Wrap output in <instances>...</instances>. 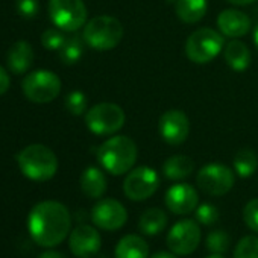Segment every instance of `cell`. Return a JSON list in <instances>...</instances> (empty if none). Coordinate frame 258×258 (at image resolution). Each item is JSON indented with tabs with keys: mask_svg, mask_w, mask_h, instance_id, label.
Returning a JSON list of instances; mask_svg holds the SVG:
<instances>
[{
	"mask_svg": "<svg viewBox=\"0 0 258 258\" xmlns=\"http://www.w3.org/2000/svg\"><path fill=\"white\" fill-rule=\"evenodd\" d=\"M72 229L69 208L58 201L38 202L28 216V231L32 240L43 247L61 244Z\"/></svg>",
	"mask_w": 258,
	"mask_h": 258,
	"instance_id": "6da1fadb",
	"label": "cell"
},
{
	"mask_svg": "<svg viewBox=\"0 0 258 258\" xmlns=\"http://www.w3.org/2000/svg\"><path fill=\"white\" fill-rule=\"evenodd\" d=\"M137 145L126 136H115L100 145L97 160L100 166L111 175L118 176L131 172L137 161Z\"/></svg>",
	"mask_w": 258,
	"mask_h": 258,
	"instance_id": "7a4b0ae2",
	"label": "cell"
},
{
	"mask_svg": "<svg viewBox=\"0 0 258 258\" xmlns=\"http://www.w3.org/2000/svg\"><path fill=\"white\" fill-rule=\"evenodd\" d=\"M22 173L32 181H49L58 170V158L44 145H31L17 155Z\"/></svg>",
	"mask_w": 258,
	"mask_h": 258,
	"instance_id": "3957f363",
	"label": "cell"
},
{
	"mask_svg": "<svg viewBox=\"0 0 258 258\" xmlns=\"http://www.w3.org/2000/svg\"><path fill=\"white\" fill-rule=\"evenodd\" d=\"M124 34L120 20L111 16H99L84 26V41L96 50H111L121 41Z\"/></svg>",
	"mask_w": 258,
	"mask_h": 258,
	"instance_id": "277c9868",
	"label": "cell"
},
{
	"mask_svg": "<svg viewBox=\"0 0 258 258\" xmlns=\"http://www.w3.org/2000/svg\"><path fill=\"white\" fill-rule=\"evenodd\" d=\"M225 38L211 28L195 31L185 41V55L195 64H207L223 50Z\"/></svg>",
	"mask_w": 258,
	"mask_h": 258,
	"instance_id": "5b68a950",
	"label": "cell"
},
{
	"mask_svg": "<svg viewBox=\"0 0 258 258\" xmlns=\"http://www.w3.org/2000/svg\"><path fill=\"white\" fill-rule=\"evenodd\" d=\"M126 120L124 111L111 102L97 103L85 114V124L96 136H111L118 133Z\"/></svg>",
	"mask_w": 258,
	"mask_h": 258,
	"instance_id": "8992f818",
	"label": "cell"
},
{
	"mask_svg": "<svg viewBox=\"0 0 258 258\" xmlns=\"http://www.w3.org/2000/svg\"><path fill=\"white\" fill-rule=\"evenodd\" d=\"M49 16L58 29L75 32L85 26L87 7L82 0H49Z\"/></svg>",
	"mask_w": 258,
	"mask_h": 258,
	"instance_id": "52a82bcc",
	"label": "cell"
},
{
	"mask_svg": "<svg viewBox=\"0 0 258 258\" xmlns=\"http://www.w3.org/2000/svg\"><path fill=\"white\" fill-rule=\"evenodd\" d=\"M25 96L35 103H49L61 93V79L50 70H37L23 79Z\"/></svg>",
	"mask_w": 258,
	"mask_h": 258,
	"instance_id": "ba28073f",
	"label": "cell"
},
{
	"mask_svg": "<svg viewBox=\"0 0 258 258\" xmlns=\"http://www.w3.org/2000/svg\"><path fill=\"white\" fill-rule=\"evenodd\" d=\"M160 187V176L155 169L142 166L127 173L123 182V191L127 199L142 202L155 195Z\"/></svg>",
	"mask_w": 258,
	"mask_h": 258,
	"instance_id": "9c48e42d",
	"label": "cell"
},
{
	"mask_svg": "<svg viewBox=\"0 0 258 258\" xmlns=\"http://www.w3.org/2000/svg\"><path fill=\"white\" fill-rule=\"evenodd\" d=\"M235 178L232 170L219 163L204 166L196 176L198 187L210 196H223L234 187Z\"/></svg>",
	"mask_w": 258,
	"mask_h": 258,
	"instance_id": "30bf717a",
	"label": "cell"
},
{
	"mask_svg": "<svg viewBox=\"0 0 258 258\" xmlns=\"http://www.w3.org/2000/svg\"><path fill=\"white\" fill-rule=\"evenodd\" d=\"M201 228L196 220L184 219L176 222L167 234V246L176 255H190L201 243Z\"/></svg>",
	"mask_w": 258,
	"mask_h": 258,
	"instance_id": "8fae6325",
	"label": "cell"
},
{
	"mask_svg": "<svg viewBox=\"0 0 258 258\" xmlns=\"http://www.w3.org/2000/svg\"><path fill=\"white\" fill-rule=\"evenodd\" d=\"M158 133L167 145H182L190 133V120L187 114L181 109L166 111L158 120Z\"/></svg>",
	"mask_w": 258,
	"mask_h": 258,
	"instance_id": "7c38bea8",
	"label": "cell"
},
{
	"mask_svg": "<svg viewBox=\"0 0 258 258\" xmlns=\"http://www.w3.org/2000/svg\"><path fill=\"white\" fill-rule=\"evenodd\" d=\"M93 223L105 231H117L127 220V211L117 199H102L91 210Z\"/></svg>",
	"mask_w": 258,
	"mask_h": 258,
	"instance_id": "4fadbf2b",
	"label": "cell"
},
{
	"mask_svg": "<svg viewBox=\"0 0 258 258\" xmlns=\"http://www.w3.org/2000/svg\"><path fill=\"white\" fill-rule=\"evenodd\" d=\"M69 246L75 256L91 258L99 252L102 246V238H100L99 231L94 226L79 225L70 232Z\"/></svg>",
	"mask_w": 258,
	"mask_h": 258,
	"instance_id": "5bb4252c",
	"label": "cell"
},
{
	"mask_svg": "<svg viewBox=\"0 0 258 258\" xmlns=\"http://www.w3.org/2000/svg\"><path fill=\"white\" fill-rule=\"evenodd\" d=\"M199 204L198 191L193 185L179 182L172 185L166 193V205L167 208L178 216L190 214L196 211Z\"/></svg>",
	"mask_w": 258,
	"mask_h": 258,
	"instance_id": "9a60e30c",
	"label": "cell"
},
{
	"mask_svg": "<svg viewBox=\"0 0 258 258\" xmlns=\"http://www.w3.org/2000/svg\"><path fill=\"white\" fill-rule=\"evenodd\" d=\"M217 28L222 35L229 38H240L250 29V19L237 10H225L217 17Z\"/></svg>",
	"mask_w": 258,
	"mask_h": 258,
	"instance_id": "2e32d148",
	"label": "cell"
},
{
	"mask_svg": "<svg viewBox=\"0 0 258 258\" xmlns=\"http://www.w3.org/2000/svg\"><path fill=\"white\" fill-rule=\"evenodd\" d=\"M7 62L14 75L26 73L34 62V50L28 41H17L11 46L7 55Z\"/></svg>",
	"mask_w": 258,
	"mask_h": 258,
	"instance_id": "e0dca14e",
	"label": "cell"
},
{
	"mask_svg": "<svg viewBox=\"0 0 258 258\" xmlns=\"http://www.w3.org/2000/svg\"><path fill=\"white\" fill-rule=\"evenodd\" d=\"M114 258H149V244L140 235L127 234L118 240Z\"/></svg>",
	"mask_w": 258,
	"mask_h": 258,
	"instance_id": "ac0fdd59",
	"label": "cell"
},
{
	"mask_svg": "<svg viewBox=\"0 0 258 258\" xmlns=\"http://www.w3.org/2000/svg\"><path fill=\"white\" fill-rule=\"evenodd\" d=\"M81 188L85 196L99 199L106 191V178L99 167H87L81 175Z\"/></svg>",
	"mask_w": 258,
	"mask_h": 258,
	"instance_id": "d6986e66",
	"label": "cell"
},
{
	"mask_svg": "<svg viewBox=\"0 0 258 258\" xmlns=\"http://www.w3.org/2000/svg\"><path fill=\"white\" fill-rule=\"evenodd\" d=\"M223 56L228 67L235 72H243L250 64V52L240 40H231L223 50Z\"/></svg>",
	"mask_w": 258,
	"mask_h": 258,
	"instance_id": "ffe728a7",
	"label": "cell"
},
{
	"mask_svg": "<svg viewBox=\"0 0 258 258\" xmlns=\"http://www.w3.org/2000/svg\"><path fill=\"white\" fill-rule=\"evenodd\" d=\"M208 10L207 0H176L175 11L181 22L184 23H198L201 22Z\"/></svg>",
	"mask_w": 258,
	"mask_h": 258,
	"instance_id": "44dd1931",
	"label": "cell"
},
{
	"mask_svg": "<svg viewBox=\"0 0 258 258\" xmlns=\"http://www.w3.org/2000/svg\"><path fill=\"white\" fill-rule=\"evenodd\" d=\"M195 170V163L187 155H173L163 164V173L170 181H181L188 178Z\"/></svg>",
	"mask_w": 258,
	"mask_h": 258,
	"instance_id": "7402d4cb",
	"label": "cell"
},
{
	"mask_svg": "<svg viewBox=\"0 0 258 258\" xmlns=\"http://www.w3.org/2000/svg\"><path fill=\"white\" fill-rule=\"evenodd\" d=\"M167 214L160 208H149L143 211L139 220V228L146 235H155L160 234L167 226Z\"/></svg>",
	"mask_w": 258,
	"mask_h": 258,
	"instance_id": "603a6c76",
	"label": "cell"
},
{
	"mask_svg": "<svg viewBox=\"0 0 258 258\" xmlns=\"http://www.w3.org/2000/svg\"><path fill=\"white\" fill-rule=\"evenodd\" d=\"M232 164H234L235 173L240 178H249L255 173V170L258 167V157L252 149L243 148L235 154Z\"/></svg>",
	"mask_w": 258,
	"mask_h": 258,
	"instance_id": "cb8c5ba5",
	"label": "cell"
},
{
	"mask_svg": "<svg viewBox=\"0 0 258 258\" xmlns=\"http://www.w3.org/2000/svg\"><path fill=\"white\" fill-rule=\"evenodd\" d=\"M84 37L79 35H73L70 38L66 40V43L62 44V47L59 49V58L64 64L72 66L76 64L84 53Z\"/></svg>",
	"mask_w": 258,
	"mask_h": 258,
	"instance_id": "d4e9b609",
	"label": "cell"
},
{
	"mask_svg": "<svg viewBox=\"0 0 258 258\" xmlns=\"http://www.w3.org/2000/svg\"><path fill=\"white\" fill-rule=\"evenodd\" d=\"M205 244L211 253H225L229 249V235L222 229L211 231L205 238Z\"/></svg>",
	"mask_w": 258,
	"mask_h": 258,
	"instance_id": "484cf974",
	"label": "cell"
},
{
	"mask_svg": "<svg viewBox=\"0 0 258 258\" xmlns=\"http://www.w3.org/2000/svg\"><path fill=\"white\" fill-rule=\"evenodd\" d=\"M234 258H258V237L246 235L240 238L234 249Z\"/></svg>",
	"mask_w": 258,
	"mask_h": 258,
	"instance_id": "4316f807",
	"label": "cell"
},
{
	"mask_svg": "<svg viewBox=\"0 0 258 258\" xmlns=\"http://www.w3.org/2000/svg\"><path fill=\"white\" fill-rule=\"evenodd\" d=\"M66 40L67 38L62 34V31L56 29V28H50V29L44 31L41 35V44L47 50H59L62 47V44L66 43Z\"/></svg>",
	"mask_w": 258,
	"mask_h": 258,
	"instance_id": "83f0119b",
	"label": "cell"
},
{
	"mask_svg": "<svg viewBox=\"0 0 258 258\" xmlns=\"http://www.w3.org/2000/svg\"><path fill=\"white\" fill-rule=\"evenodd\" d=\"M87 96L82 91H72L66 97V108L73 115H81L87 111Z\"/></svg>",
	"mask_w": 258,
	"mask_h": 258,
	"instance_id": "f1b7e54d",
	"label": "cell"
},
{
	"mask_svg": "<svg viewBox=\"0 0 258 258\" xmlns=\"http://www.w3.org/2000/svg\"><path fill=\"white\" fill-rule=\"evenodd\" d=\"M196 220L202 225H214L219 220V210L211 204H202L196 208Z\"/></svg>",
	"mask_w": 258,
	"mask_h": 258,
	"instance_id": "f546056e",
	"label": "cell"
},
{
	"mask_svg": "<svg viewBox=\"0 0 258 258\" xmlns=\"http://www.w3.org/2000/svg\"><path fill=\"white\" fill-rule=\"evenodd\" d=\"M243 220L249 229L258 234V198L249 201L243 208Z\"/></svg>",
	"mask_w": 258,
	"mask_h": 258,
	"instance_id": "4dcf8cb0",
	"label": "cell"
},
{
	"mask_svg": "<svg viewBox=\"0 0 258 258\" xmlns=\"http://www.w3.org/2000/svg\"><path fill=\"white\" fill-rule=\"evenodd\" d=\"M16 8L22 17L34 19L40 11V2L38 0H16Z\"/></svg>",
	"mask_w": 258,
	"mask_h": 258,
	"instance_id": "1f68e13d",
	"label": "cell"
},
{
	"mask_svg": "<svg viewBox=\"0 0 258 258\" xmlns=\"http://www.w3.org/2000/svg\"><path fill=\"white\" fill-rule=\"evenodd\" d=\"M10 88V76L8 72L0 66V96L5 94Z\"/></svg>",
	"mask_w": 258,
	"mask_h": 258,
	"instance_id": "d6a6232c",
	"label": "cell"
},
{
	"mask_svg": "<svg viewBox=\"0 0 258 258\" xmlns=\"http://www.w3.org/2000/svg\"><path fill=\"white\" fill-rule=\"evenodd\" d=\"M38 258H66V255H62V253L58 252V250H52V249H50V250L41 252Z\"/></svg>",
	"mask_w": 258,
	"mask_h": 258,
	"instance_id": "836d02e7",
	"label": "cell"
},
{
	"mask_svg": "<svg viewBox=\"0 0 258 258\" xmlns=\"http://www.w3.org/2000/svg\"><path fill=\"white\" fill-rule=\"evenodd\" d=\"M151 258H178L176 256V253H173V252H167V250H160V252H157V253H154Z\"/></svg>",
	"mask_w": 258,
	"mask_h": 258,
	"instance_id": "e575fe53",
	"label": "cell"
},
{
	"mask_svg": "<svg viewBox=\"0 0 258 258\" xmlns=\"http://www.w3.org/2000/svg\"><path fill=\"white\" fill-rule=\"evenodd\" d=\"M226 2H229V4H232V5H237V7H244V5L253 4L255 0H226Z\"/></svg>",
	"mask_w": 258,
	"mask_h": 258,
	"instance_id": "d590c367",
	"label": "cell"
},
{
	"mask_svg": "<svg viewBox=\"0 0 258 258\" xmlns=\"http://www.w3.org/2000/svg\"><path fill=\"white\" fill-rule=\"evenodd\" d=\"M253 43H255V46H256V49H258V25H256V28H255V31H253Z\"/></svg>",
	"mask_w": 258,
	"mask_h": 258,
	"instance_id": "8d00e7d4",
	"label": "cell"
},
{
	"mask_svg": "<svg viewBox=\"0 0 258 258\" xmlns=\"http://www.w3.org/2000/svg\"><path fill=\"white\" fill-rule=\"evenodd\" d=\"M207 258H225V256H223V253H211Z\"/></svg>",
	"mask_w": 258,
	"mask_h": 258,
	"instance_id": "74e56055",
	"label": "cell"
}]
</instances>
